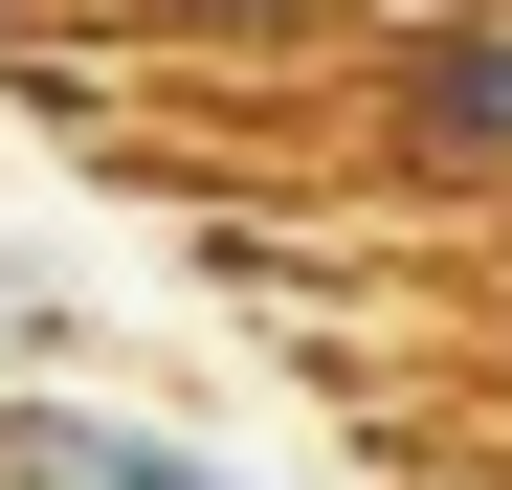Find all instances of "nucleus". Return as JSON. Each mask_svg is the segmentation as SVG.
I'll return each instance as SVG.
<instances>
[{
  "instance_id": "3",
  "label": "nucleus",
  "mask_w": 512,
  "mask_h": 490,
  "mask_svg": "<svg viewBox=\"0 0 512 490\" xmlns=\"http://www.w3.org/2000/svg\"><path fill=\"white\" fill-rule=\"evenodd\" d=\"M67 357H90V290H67V245L0 223V379H67Z\"/></svg>"
},
{
  "instance_id": "2",
  "label": "nucleus",
  "mask_w": 512,
  "mask_h": 490,
  "mask_svg": "<svg viewBox=\"0 0 512 490\" xmlns=\"http://www.w3.org/2000/svg\"><path fill=\"white\" fill-rule=\"evenodd\" d=\"M0 490H268V468L179 401H90V357H67V379H0Z\"/></svg>"
},
{
  "instance_id": "1",
  "label": "nucleus",
  "mask_w": 512,
  "mask_h": 490,
  "mask_svg": "<svg viewBox=\"0 0 512 490\" xmlns=\"http://www.w3.org/2000/svg\"><path fill=\"white\" fill-rule=\"evenodd\" d=\"M357 134L446 201H512V0H423V23H357Z\"/></svg>"
}]
</instances>
